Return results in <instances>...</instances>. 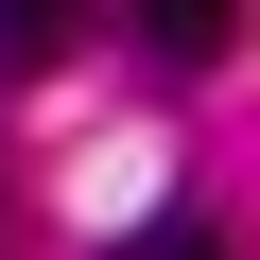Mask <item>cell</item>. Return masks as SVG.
<instances>
[{
  "instance_id": "3",
  "label": "cell",
  "mask_w": 260,
  "mask_h": 260,
  "mask_svg": "<svg viewBox=\"0 0 260 260\" xmlns=\"http://www.w3.org/2000/svg\"><path fill=\"white\" fill-rule=\"evenodd\" d=\"M139 260H225V225H208V208H156V225H139Z\"/></svg>"
},
{
  "instance_id": "1",
  "label": "cell",
  "mask_w": 260,
  "mask_h": 260,
  "mask_svg": "<svg viewBox=\"0 0 260 260\" xmlns=\"http://www.w3.org/2000/svg\"><path fill=\"white\" fill-rule=\"evenodd\" d=\"M139 35H156V70H225V52H243V18H225V0H156Z\"/></svg>"
},
{
  "instance_id": "2",
  "label": "cell",
  "mask_w": 260,
  "mask_h": 260,
  "mask_svg": "<svg viewBox=\"0 0 260 260\" xmlns=\"http://www.w3.org/2000/svg\"><path fill=\"white\" fill-rule=\"evenodd\" d=\"M52 52H70V18H52V0H0V87H35Z\"/></svg>"
}]
</instances>
